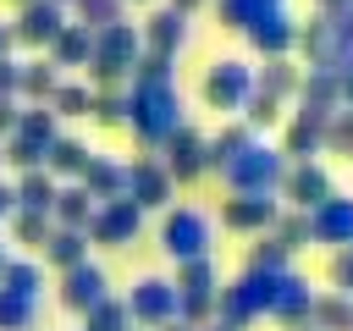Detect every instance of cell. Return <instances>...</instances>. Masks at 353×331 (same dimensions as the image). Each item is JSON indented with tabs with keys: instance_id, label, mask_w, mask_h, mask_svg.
Here are the masks:
<instances>
[{
	"instance_id": "1",
	"label": "cell",
	"mask_w": 353,
	"mask_h": 331,
	"mask_svg": "<svg viewBox=\"0 0 353 331\" xmlns=\"http://www.w3.org/2000/svg\"><path fill=\"white\" fill-rule=\"evenodd\" d=\"M127 127H132L149 149H165V138L182 127V105H176L171 77H165V83H138V88L127 94Z\"/></svg>"
},
{
	"instance_id": "2",
	"label": "cell",
	"mask_w": 353,
	"mask_h": 331,
	"mask_svg": "<svg viewBox=\"0 0 353 331\" xmlns=\"http://www.w3.org/2000/svg\"><path fill=\"white\" fill-rule=\"evenodd\" d=\"M287 154H281V143H248L237 160H226L221 166V177H226V188L232 193H276L281 188V177H287Z\"/></svg>"
},
{
	"instance_id": "3",
	"label": "cell",
	"mask_w": 353,
	"mask_h": 331,
	"mask_svg": "<svg viewBox=\"0 0 353 331\" xmlns=\"http://www.w3.org/2000/svg\"><path fill=\"white\" fill-rule=\"evenodd\" d=\"M276 276L281 270H243L232 287H221V298H215V314H221V325H232V331H243L248 320H259V314H270V292H276Z\"/></svg>"
},
{
	"instance_id": "4",
	"label": "cell",
	"mask_w": 353,
	"mask_h": 331,
	"mask_svg": "<svg viewBox=\"0 0 353 331\" xmlns=\"http://www.w3.org/2000/svg\"><path fill=\"white\" fill-rule=\"evenodd\" d=\"M138 55H143V33H138L132 22H110V28L94 33V61H88V72H94L99 88H110V83H121V77L138 66Z\"/></svg>"
},
{
	"instance_id": "5",
	"label": "cell",
	"mask_w": 353,
	"mask_h": 331,
	"mask_svg": "<svg viewBox=\"0 0 353 331\" xmlns=\"http://www.w3.org/2000/svg\"><path fill=\"white\" fill-rule=\"evenodd\" d=\"M160 248L176 259V265H188V259H210V215L204 210H165V221H160Z\"/></svg>"
},
{
	"instance_id": "6",
	"label": "cell",
	"mask_w": 353,
	"mask_h": 331,
	"mask_svg": "<svg viewBox=\"0 0 353 331\" xmlns=\"http://www.w3.org/2000/svg\"><path fill=\"white\" fill-rule=\"evenodd\" d=\"M215 298H221V287H215V265H210V259L176 265V314H182L188 325H204V320L215 314Z\"/></svg>"
},
{
	"instance_id": "7",
	"label": "cell",
	"mask_w": 353,
	"mask_h": 331,
	"mask_svg": "<svg viewBox=\"0 0 353 331\" xmlns=\"http://www.w3.org/2000/svg\"><path fill=\"white\" fill-rule=\"evenodd\" d=\"M248 94H254V66H248V61H232V55H226V61H215V66L204 72V105H210V110H226V116H232V110L248 105Z\"/></svg>"
},
{
	"instance_id": "8",
	"label": "cell",
	"mask_w": 353,
	"mask_h": 331,
	"mask_svg": "<svg viewBox=\"0 0 353 331\" xmlns=\"http://www.w3.org/2000/svg\"><path fill=\"white\" fill-rule=\"evenodd\" d=\"M138 226H143V210H138L132 199H105V204L94 210V221H88V243L127 248V243L138 237Z\"/></svg>"
},
{
	"instance_id": "9",
	"label": "cell",
	"mask_w": 353,
	"mask_h": 331,
	"mask_svg": "<svg viewBox=\"0 0 353 331\" xmlns=\"http://www.w3.org/2000/svg\"><path fill=\"white\" fill-rule=\"evenodd\" d=\"M298 116H309V121H331L336 110H342V77L336 72H325V66H303V83H298Z\"/></svg>"
},
{
	"instance_id": "10",
	"label": "cell",
	"mask_w": 353,
	"mask_h": 331,
	"mask_svg": "<svg viewBox=\"0 0 353 331\" xmlns=\"http://www.w3.org/2000/svg\"><path fill=\"white\" fill-rule=\"evenodd\" d=\"M127 314L143 320V325H171V320H176V281L138 276V281H132V298H127Z\"/></svg>"
},
{
	"instance_id": "11",
	"label": "cell",
	"mask_w": 353,
	"mask_h": 331,
	"mask_svg": "<svg viewBox=\"0 0 353 331\" xmlns=\"http://www.w3.org/2000/svg\"><path fill=\"white\" fill-rule=\"evenodd\" d=\"M336 188H331V171L320 166V160H292L287 166V177H281V199L292 204V210H314L320 199H331Z\"/></svg>"
},
{
	"instance_id": "12",
	"label": "cell",
	"mask_w": 353,
	"mask_h": 331,
	"mask_svg": "<svg viewBox=\"0 0 353 331\" xmlns=\"http://www.w3.org/2000/svg\"><path fill=\"white\" fill-rule=\"evenodd\" d=\"M309 232L320 248H353V199H342V193L320 199L309 210Z\"/></svg>"
},
{
	"instance_id": "13",
	"label": "cell",
	"mask_w": 353,
	"mask_h": 331,
	"mask_svg": "<svg viewBox=\"0 0 353 331\" xmlns=\"http://www.w3.org/2000/svg\"><path fill=\"white\" fill-rule=\"evenodd\" d=\"M165 171H171V182L204 177V171H210V138H199L193 127H176V132L165 138Z\"/></svg>"
},
{
	"instance_id": "14",
	"label": "cell",
	"mask_w": 353,
	"mask_h": 331,
	"mask_svg": "<svg viewBox=\"0 0 353 331\" xmlns=\"http://www.w3.org/2000/svg\"><path fill=\"white\" fill-rule=\"evenodd\" d=\"M171 171H165V160H132L127 166V199L138 204V210H160V204H171Z\"/></svg>"
},
{
	"instance_id": "15",
	"label": "cell",
	"mask_w": 353,
	"mask_h": 331,
	"mask_svg": "<svg viewBox=\"0 0 353 331\" xmlns=\"http://www.w3.org/2000/svg\"><path fill=\"white\" fill-rule=\"evenodd\" d=\"M105 298H110V281H105V270H99L94 259H83V265L61 270V303H66V309L88 314V309H94V303H105Z\"/></svg>"
},
{
	"instance_id": "16",
	"label": "cell",
	"mask_w": 353,
	"mask_h": 331,
	"mask_svg": "<svg viewBox=\"0 0 353 331\" xmlns=\"http://www.w3.org/2000/svg\"><path fill=\"white\" fill-rule=\"evenodd\" d=\"M309 309H314V287H309V276H298L292 265L276 276V292H270V314L281 320V325H309Z\"/></svg>"
},
{
	"instance_id": "17",
	"label": "cell",
	"mask_w": 353,
	"mask_h": 331,
	"mask_svg": "<svg viewBox=\"0 0 353 331\" xmlns=\"http://www.w3.org/2000/svg\"><path fill=\"white\" fill-rule=\"evenodd\" d=\"M276 193H232L226 204H221V221L232 226V232H270V221H276Z\"/></svg>"
},
{
	"instance_id": "18",
	"label": "cell",
	"mask_w": 353,
	"mask_h": 331,
	"mask_svg": "<svg viewBox=\"0 0 353 331\" xmlns=\"http://www.w3.org/2000/svg\"><path fill=\"white\" fill-rule=\"evenodd\" d=\"M143 33V50H154V55H176L182 44H188V17L176 11V6H160V11H149V22L138 28Z\"/></svg>"
},
{
	"instance_id": "19",
	"label": "cell",
	"mask_w": 353,
	"mask_h": 331,
	"mask_svg": "<svg viewBox=\"0 0 353 331\" xmlns=\"http://www.w3.org/2000/svg\"><path fill=\"white\" fill-rule=\"evenodd\" d=\"M248 44H254L265 61H270V55H292V50H298V22L287 17V6H281V11H265V17L248 28Z\"/></svg>"
},
{
	"instance_id": "20",
	"label": "cell",
	"mask_w": 353,
	"mask_h": 331,
	"mask_svg": "<svg viewBox=\"0 0 353 331\" xmlns=\"http://www.w3.org/2000/svg\"><path fill=\"white\" fill-rule=\"evenodd\" d=\"M61 28H66V22H61V6H55V0H28V6L17 11V22H11V39H17V44H50Z\"/></svg>"
},
{
	"instance_id": "21",
	"label": "cell",
	"mask_w": 353,
	"mask_h": 331,
	"mask_svg": "<svg viewBox=\"0 0 353 331\" xmlns=\"http://www.w3.org/2000/svg\"><path fill=\"white\" fill-rule=\"evenodd\" d=\"M325 149V121H309V116H287V127H281V154L287 160H314Z\"/></svg>"
},
{
	"instance_id": "22",
	"label": "cell",
	"mask_w": 353,
	"mask_h": 331,
	"mask_svg": "<svg viewBox=\"0 0 353 331\" xmlns=\"http://www.w3.org/2000/svg\"><path fill=\"white\" fill-rule=\"evenodd\" d=\"M298 83H303V66L292 55H270L265 66H254V88H265L276 99H298Z\"/></svg>"
},
{
	"instance_id": "23",
	"label": "cell",
	"mask_w": 353,
	"mask_h": 331,
	"mask_svg": "<svg viewBox=\"0 0 353 331\" xmlns=\"http://www.w3.org/2000/svg\"><path fill=\"white\" fill-rule=\"evenodd\" d=\"M77 182H83L99 204H105V199H127V166H116V160H105V154H94Z\"/></svg>"
},
{
	"instance_id": "24",
	"label": "cell",
	"mask_w": 353,
	"mask_h": 331,
	"mask_svg": "<svg viewBox=\"0 0 353 331\" xmlns=\"http://www.w3.org/2000/svg\"><path fill=\"white\" fill-rule=\"evenodd\" d=\"M94 210H99V199L83 188V182H66V188H55V226H83L88 232V221H94Z\"/></svg>"
},
{
	"instance_id": "25",
	"label": "cell",
	"mask_w": 353,
	"mask_h": 331,
	"mask_svg": "<svg viewBox=\"0 0 353 331\" xmlns=\"http://www.w3.org/2000/svg\"><path fill=\"white\" fill-rule=\"evenodd\" d=\"M50 50H55V66H88V61H94V28L66 22V28L50 39Z\"/></svg>"
},
{
	"instance_id": "26",
	"label": "cell",
	"mask_w": 353,
	"mask_h": 331,
	"mask_svg": "<svg viewBox=\"0 0 353 331\" xmlns=\"http://www.w3.org/2000/svg\"><path fill=\"white\" fill-rule=\"evenodd\" d=\"M44 259H50L55 270L83 265V259H88V232H83V226H55L50 243H44Z\"/></svg>"
},
{
	"instance_id": "27",
	"label": "cell",
	"mask_w": 353,
	"mask_h": 331,
	"mask_svg": "<svg viewBox=\"0 0 353 331\" xmlns=\"http://www.w3.org/2000/svg\"><path fill=\"white\" fill-rule=\"evenodd\" d=\"M309 325L314 331H353V298L347 292H314Z\"/></svg>"
},
{
	"instance_id": "28",
	"label": "cell",
	"mask_w": 353,
	"mask_h": 331,
	"mask_svg": "<svg viewBox=\"0 0 353 331\" xmlns=\"http://www.w3.org/2000/svg\"><path fill=\"white\" fill-rule=\"evenodd\" d=\"M331 17V55H325V72H353V6L342 11H325Z\"/></svg>"
},
{
	"instance_id": "29",
	"label": "cell",
	"mask_w": 353,
	"mask_h": 331,
	"mask_svg": "<svg viewBox=\"0 0 353 331\" xmlns=\"http://www.w3.org/2000/svg\"><path fill=\"white\" fill-rule=\"evenodd\" d=\"M292 55H303V66H325V55H331V17L325 11H314V22H298Z\"/></svg>"
},
{
	"instance_id": "30",
	"label": "cell",
	"mask_w": 353,
	"mask_h": 331,
	"mask_svg": "<svg viewBox=\"0 0 353 331\" xmlns=\"http://www.w3.org/2000/svg\"><path fill=\"white\" fill-rule=\"evenodd\" d=\"M11 193H17V210H44V215L55 210V177H50L44 166H39V171H22V182H17Z\"/></svg>"
},
{
	"instance_id": "31",
	"label": "cell",
	"mask_w": 353,
	"mask_h": 331,
	"mask_svg": "<svg viewBox=\"0 0 353 331\" xmlns=\"http://www.w3.org/2000/svg\"><path fill=\"white\" fill-rule=\"evenodd\" d=\"M88 160H94V154H88L77 138H55V143L44 149V171H50V177H83Z\"/></svg>"
},
{
	"instance_id": "32",
	"label": "cell",
	"mask_w": 353,
	"mask_h": 331,
	"mask_svg": "<svg viewBox=\"0 0 353 331\" xmlns=\"http://www.w3.org/2000/svg\"><path fill=\"white\" fill-rule=\"evenodd\" d=\"M287 0H221L215 6V17H221V28H237V33H248L265 11H281Z\"/></svg>"
},
{
	"instance_id": "33",
	"label": "cell",
	"mask_w": 353,
	"mask_h": 331,
	"mask_svg": "<svg viewBox=\"0 0 353 331\" xmlns=\"http://www.w3.org/2000/svg\"><path fill=\"white\" fill-rule=\"evenodd\" d=\"M270 237H276V243H287L292 254H298L303 243H314V232H309V210H292V204H287V210H276Z\"/></svg>"
},
{
	"instance_id": "34",
	"label": "cell",
	"mask_w": 353,
	"mask_h": 331,
	"mask_svg": "<svg viewBox=\"0 0 353 331\" xmlns=\"http://www.w3.org/2000/svg\"><path fill=\"white\" fill-rule=\"evenodd\" d=\"M248 143H254V127H248V121H232L226 132H215V138H210V166L221 171V166H226V160H237Z\"/></svg>"
},
{
	"instance_id": "35",
	"label": "cell",
	"mask_w": 353,
	"mask_h": 331,
	"mask_svg": "<svg viewBox=\"0 0 353 331\" xmlns=\"http://www.w3.org/2000/svg\"><path fill=\"white\" fill-rule=\"evenodd\" d=\"M11 226H17V243L44 248L50 232H55V215H44V210H11Z\"/></svg>"
},
{
	"instance_id": "36",
	"label": "cell",
	"mask_w": 353,
	"mask_h": 331,
	"mask_svg": "<svg viewBox=\"0 0 353 331\" xmlns=\"http://www.w3.org/2000/svg\"><path fill=\"white\" fill-rule=\"evenodd\" d=\"M17 132L28 138V143H39V149H50L61 132H55V110H44V105H33V110H22L17 116Z\"/></svg>"
},
{
	"instance_id": "37",
	"label": "cell",
	"mask_w": 353,
	"mask_h": 331,
	"mask_svg": "<svg viewBox=\"0 0 353 331\" xmlns=\"http://www.w3.org/2000/svg\"><path fill=\"white\" fill-rule=\"evenodd\" d=\"M17 94H28V99H50V94H55V61H28L22 77H17Z\"/></svg>"
},
{
	"instance_id": "38",
	"label": "cell",
	"mask_w": 353,
	"mask_h": 331,
	"mask_svg": "<svg viewBox=\"0 0 353 331\" xmlns=\"http://www.w3.org/2000/svg\"><path fill=\"white\" fill-rule=\"evenodd\" d=\"M28 320H33V298H28V292L0 287V331H22Z\"/></svg>"
},
{
	"instance_id": "39",
	"label": "cell",
	"mask_w": 353,
	"mask_h": 331,
	"mask_svg": "<svg viewBox=\"0 0 353 331\" xmlns=\"http://www.w3.org/2000/svg\"><path fill=\"white\" fill-rule=\"evenodd\" d=\"M88 105H94V94L77 88V83H55V94H50V110L55 116H88Z\"/></svg>"
},
{
	"instance_id": "40",
	"label": "cell",
	"mask_w": 353,
	"mask_h": 331,
	"mask_svg": "<svg viewBox=\"0 0 353 331\" xmlns=\"http://www.w3.org/2000/svg\"><path fill=\"white\" fill-rule=\"evenodd\" d=\"M243 110H248V127H276V121H281V110H287V99H276V94L254 88Z\"/></svg>"
},
{
	"instance_id": "41",
	"label": "cell",
	"mask_w": 353,
	"mask_h": 331,
	"mask_svg": "<svg viewBox=\"0 0 353 331\" xmlns=\"http://www.w3.org/2000/svg\"><path fill=\"white\" fill-rule=\"evenodd\" d=\"M39 281H44V270H39V265H28V259H11V265L0 270V287L28 292V298H39Z\"/></svg>"
},
{
	"instance_id": "42",
	"label": "cell",
	"mask_w": 353,
	"mask_h": 331,
	"mask_svg": "<svg viewBox=\"0 0 353 331\" xmlns=\"http://www.w3.org/2000/svg\"><path fill=\"white\" fill-rule=\"evenodd\" d=\"M127 325H132V314H127V303H116V298H105V303L88 309V331H127Z\"/></svg>"
},
{
	"instance_id": "43",
	"label": "cell",
	"mask_w": 353,
	"mask_h": 331,
	"mask_svg": "<svg viewBox=\"0 0 353 331\" xmlns=\"http://www.w3.org/2000/svg\"><path fill=\"white\" fill-rule=\"evenodd\" d=\"M0 149H6V160H11L17 171H39V166H44V149H39V143H28L22 132H11Z\"/></svg>"
},
{
	"instance_id": "44",
	"label": "cell",
	"mask_w": 353,
	"mask_h": 331,
	"mask_svg": "<svg viewBox=\"0 0 353 331\" xmlns=\"http://www.w3.org/2000/svg\"><path fill=\"white\" fill-rule=\"evenodd\" d=\"M287 259H292V248H287V243H276L270 232H265V243H254V254H248V265H254V270H287Z\"/></svg>"
},
{
	"instance_id": "45",
	"label": "cell",
	"mask_w": 353,
	"mask_h": 331,
	"mask_svg": "<svg viewBox=\"0 0 353 331\" xmlns=\"http://www.w3.org/2000/svg\"><path fill=\"white\" fill-rule=\"evenodd\" d=\"M121 6L127 0H77V11H83V28H110V22H121Z\"/></svg>"
},
{
	"instance_id": "46",
	"label": "cell",
	"mask_w": 353,
	"mask_h": 331,
	"mask_svg": "<svg viewBox=\"0 0 353 331\" xmlns=\"http://www.w3.org/2000/svg\"><path fill=\"white\" fill-rule=\"evenodd\" d=\"M325 154H353V110H336L325 121Z\"/></svg>"
},
{
	"instance_id": "47",
	"label": "cell",
	"mask_w": 353,
	"mask_h": 331,
	"mask_svg": "<svg viewBox=\"0 0 353 331\" xmlns=\"http://www.w3.org/2000/svg\"><path fill=\"white\" fill-rule=\"evenodd\" d=\"M88 116H94V121H105V127L127 121V94H110V88H99V94H94V105H88Z\"/></svg>"
},
{
	"instance_id": "48",
	"label": "cell",
	"mask_w": 353,
	"mask_h": 331,
	"mask_svg": "<svg viewBox=\"0 0 353 331\" xmlns=\"http://www.w3.org/2000/svg\"><path fill=\"white\" fill-rule=\"evenodd\" d=\"M331 287L353 298V248H336L331 254Z\"/></svg>"
},
{
	"instance_id": "49",
	"label": "cell",
	"mask_w": 353,
	"mask_h": 331,
	"mask_svg": "<svg viewBox=\"0 0 353 331\" xmlns=\"http://www.w3.org/2000/svg\"><path fill=\"white\" fill-rule=\"evenodd\" d=\"M17 77H22V66H17L11 55H0V94H6V99L17 94Z\"/></svg>"
},
{
	"instance_id": "50",
	"label": "cell",
	"mask_w": 353,
	"mask_h": 331,
	"mask_svg": "<svg viewBox=\"0 0 353 331\" xmlns=\"http://www.w3.org/2000/svg\"><path fill=\"white\" fill-rule=\"evenodd\" d=\"M17 116H22V110H17V105H11L6 94H0V132H6V138L17 132Z\"/></svg>"
},
{
	"instance_id": "51",
	"label": "cell",
	"mask_w": 353,
	"mask_h": 331,
	"mask_svg": "<svg viewBox=\"0 0 353 331\" xmlns=\"http://www.w3.org/2000/svg\"><path fill=\"white\" fill-rule=\"evenodd\" d=\"M11 210H17V193H11V188H6V182H0V221H6V215H11Z\"/></svg>"
},
{
	"instance_id": "52",
	"label": "cell",
	"mask_w": 353,
	"mask_h": 331,
	"mask_svg": "<svg viewBox=\"0 0 353 331\" xmlns=\"http://www.w3.org/2000/svg\"><path fill=\"white\" fill-rule=\"evenodd\" d=\"M342 110H353V72H342Z\"/></svg>"
},
{
	"instance_id": "53",
	"label": "cell",
	"mask_w": 353,
	"mask_h": 331,
	"mask_svg": "<svg viewBox=\"0 0 353 331\" xmlns=\"http://www.w3.org/2000/svg\"><path fill=\"white\" fill-rule=\"evenodd\" d=\"M342 6H353V0H314V11H342Z\"/></svg>"
},
{
	"instance_id": "54",
	"label": "cell",
	"mask_w": 353,
	"mask_h": 331,
	"mask_svg": "<svg viewBox=\"0 0 353 331\" xmlns=\"http://www.w3.org/2000/svg\"><path fill=\"white\" fill-rule=\"evenodd\" d=\"M0 55H11V22H0Z\"/></svg>"
},
{
	"instance_id": "55",
	"label": "cell",
	"mask_w": 353,
	"mask_h": 331,
	"mask_svg": "<svg viewBox=\"0 0 353 331\" xmlns=\"http://www.w3.org/2000/svg\"><path fill=\"white\" fill-rule=\"evenodd\" d=\"M171 6H176V11H182V17H188V11H199V6H204V0H171Z\"/></svg>"
},
{
	"instance_id": "56",
	"label": "cell",
	"mask_w": 353,
	"mask_h": 331,
	"mask_svg": "<svg viewBox=\"0 0 353 331\" xmlns=\"http://www.w3.org/2000/svg\"><path fill=\"white\" fill-rule=\"evenodd\" d=\"M6 265H11V254H6V237H0V270H6Z\"/></svg>"
},
{
	"instance_id": "57",
	"label": "cell",
	"mask_w": 353,
	"mask_h": 331,
	"mask_svg": "<svg viewBox=\"0 0 353 331\" xmlns=\"http://www.w3.org/2000/svg\"><path fill=\"white\" fill-rule=\"evenodd\" d=\"M210 331H232V325H210Z\"/></svg>"
},
{
	"instance_id": "58",
	"label": "cell",
	"mask_w": 353,
	"mask_h": 331,
	"mask_svg": "<svg viewBox=\"0 0 353 331\" xmlns=\"http://www.w3.org/2000/svg\"><path fill=\"white\" fill-rule=\"evenodd\" d=\"M292 331H314V325H292Z\"/></svg>"
},
{
	"instance_id": "59",
	"label": "cell",
	"mask_w": 353,
	"mask_h": 331,
	"mask_svg": "<svg viewBox=\"0 0 353 331\" xmlns=\"http://www.w3.org/2000/svg\"><path fill=\"white\" fill-rule=\"evenodd\" d=\"M55 6H77V0H55Z\"/></svg>"
},
{
	"instance_id": "60",
	"label": "cell",
	"mask_w": 353,
	"mask_h": 331,
	"mask_svg": "<svg viewBox=\"0 0 353 331\" xmlns=\"http://www.w3.org/2000/svg\"><path fill=\"white\" fill-rule=\"evenodd\" d=\"M0 160H6V149H0Z\"/></svg>"
},
{
	"instance_id": "61",
	"label": "cell",
	"mask_w": 353,
	"mask_h": 331,
	"mask_svg": "<svg viewBox=\"0 0 353 331\" xmlns=\"http://www.w3.org/2000/svg\"><path fill=\"white\" fill-rule=\"evenodd\" d=\"M17 6H28V0H17Z\"/></svg>"
},
{
	"instance_id": "62",
	"label": "cell",
	"mask_w": 353,
	"mask_h": 331,
	"mask_svg": "<svg viewBox=\"0 0 353 331\" xmlns=\"http://www.w3.org/2000/svg\"><path fill=\"white\" fill-rule=\"evenodd\" d=\"M165 331H171V325H165Z\"/></svg>"
}]
</instances>
